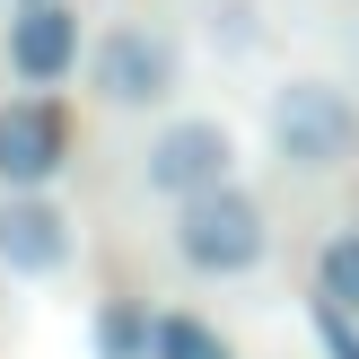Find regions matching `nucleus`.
Masks as SVG:
<instances>
[{
    "label": "nucleus",
    "mask_w": 359,
    "mask_h": 359,
    "mask_svg": "<svg viewBox=\"0 0 359 359\" xmlns=\"http://www.w3.org/2000/svg\"><path fill=\"white\" fill-rule=\"evenodd\" d=\"M263 140H272V158L290 175H342L359 158V97L342 79L298 70V79H280L272 105H263Z\"/></svg>",
    "instance_id": "1"
},
{
    "label": "nucleus",
    "mask_w": 359,
    "mask_h": 359,
    "mask_svg": "<svg viewBox=\"0 0 359 359\" xmlns=\"http://www.w3.org/2000/svg\"><path fill=\"white\" fill-rule=\"evenodd\" d=\"M167 255L184 263L193 280H245V272L272 263V210L245 184H210V193H193V202H175Z\"/></svg>",
    "instance_id": "2"
},
{
    "label": "nucleus",
    "mask_w": 359,
    "mask_h": 359,
    "mask_svg": "<svg viewBox=\"0 0 359 359\" xmlns=\"http://www.w3.org/2000/svg\"><path fill=\"white\" fill-rule=\"evenodd\" d=\"M88 88H97L105 114H158V105L184 88V44H175L158 18H114V27L88 44Z\"/></svg>",
    "instance_id": "3"
},
{
    "label": "nucleus",
    "mask_w": 359,
    "mask_h": 359,
    "mask_svg": "<svg viewBox=\"0 0 359 359\" xmlns=\"http://www.w3.org/2000/svg\"><path fill=\"white\" fill-rule=\"evenodd\" d=\"M237 132H228L219 114H167L149 132V149H140V184L158 193V202H193V193L210 184H237Z\"/></svg>",
    "instance_id": "4"
},
{
    "label": "nucleus",
    "mask_w": 359,
    "mask_h": 359,
    "mask_svg": "<svg viewBox=\"0 0 359 359\" xmlns=\"http://www.w3.org/2000/svg\"><path fill=\"white\" fill-rule=\"evenodd\" d=\"M62 167H70V114L53 105V88L0 97V193H53Z\"/></svg>",
    "instance_id": "5"
},
{
    "label": "nucleus",
    "mask_w": 359,
    "mask_h": 359,
    "mask_svg": "<svg viewBox=\"0 0 359 359\" xmlns=\"http://www.w3.org/2000/svg\"><path fill=\"white\" fill-rule=\"evenodd\" d=\"M0 62L18 88H62L70 70H88V18L70 0H18L9 35H0Z\"/></svg>",
    "instance_id": "6"
},
{
    "label": "nucleus",
    "mask_w": 359,
    "mask_h": 359,
    "mask_svg": "<svg viewBox=\"0 0 359 359\" xmlns=\"http://www.w3.org/2000/svg\"><path fill=\"white\" fill-rule=\"evenodd\" d=\"M79 263V219L53 193H0V272L9 280H62Z\"/></svg>",
    "instance_id": "7"
},
{
    "label": "nucleus",
    "mask_w": 359,
    "mask_h": 359,
    "mask_svg": "<svg viewBox=\"0 0 359 359\" xmlns=\"http://www.w3.org/2000/svg\"><path fill=\"white\" fill-rule=\"evenodd\" d=\"M88 351L97 359H158V316L140 298H105L97 325H88Z\"/></svg>",
    "instance_id": "8"
},
{
    "label": "nucleus",
    "mask_w": 359,
    "mask_h": 359,
    "mask_svg": "<svg viewBox=\"0 0 359 359\" xmlns=\"http://www.w3.org/2000/svg\"><path fill=\"white\" fill-rule=\"evenodd\" d=\"M316 298L342 307V316H359V219L333 228V237L316 245Z\"/></svg>",
    "instance_id": "9"
},
{
    "label": "nucleus",
    "mask_w": 359,
    "mask_h": 359,
    "mask_svg": "<svg viewBox=\"0 0 359 359\" xmlns=\"http://www.w3.org/2000/svg\"><path fill=\"white\" fill-rule=\"evenodd\" d=\"M158 359H237V351L219 342V325H202V316L175 307V316H158Z\"/></svg>",
    "instance_id": "10"
},
{
    "label": "nucleus",
    "mask_w": 359,
    "mask_h": 359,
    "mask_svg": "<svg viewBox=\"0 0 359 359\" xmlns=\"http://www.w3.org/2000/svg\"><path fill=\"white\" fill-rule=\"evenodd\" d=\"M307 325H316V351H325V359H359V316H342V307H325V298H316Z\"/></svg>",
    "instance_id": "11"
}]
</instances>
